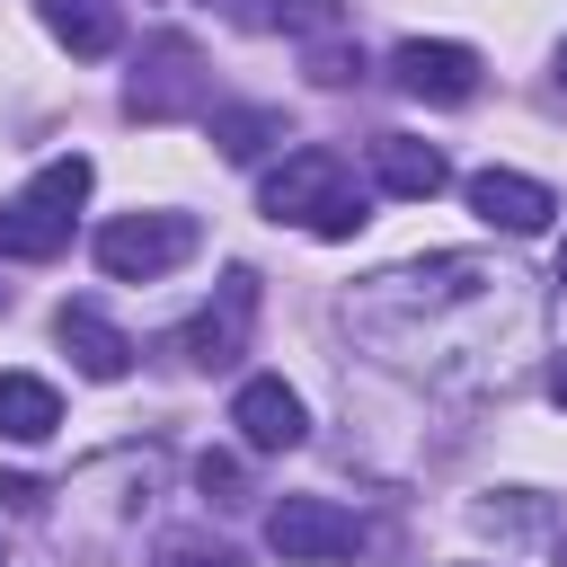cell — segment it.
Listing matches in <instances>:
<instances>
[{"mask_svg":"<svg viewBox=\"0 0 567 567\" xmlns=\"http://www.w3.org/2000/svg\"><path fill=\"white\" fill-rule=\"evenodd\" d=\"M558 80H567V44H558Z\"/></svg>","mask_w":567,"mask_h":567,"instance_id":"d4e9b609","label":"cell"},{"mask_svg":"<svg viewBox=\"0 0 567 567\" xmlns=\"http://www.w3.org/2000/svg\"><path fill=\"white\" fill-rule=\"evenodd\" d=\"M558 292H567V239H558Z\"/></svg>","mask_w":567,"mask_h":567,"instance_id":"cb8c5ba5","label":"cell"},{"mask_svg":"<svg viewBox=\"0 0 567 567\" xmlns=\"http://www.w3.org/2000/svg\"><path fill=\"white\" fill-rule=\"evenodd\" d=\"M53 425H62L53 381H35V372H0V434H9V443H44Z\"/></svg>","mask_w":567,"mask_h":567,"instance_id":"5bb4252c","label":"cell"},{"mask_svg":"<svg viewBox=\"0 0 567 567\" xmlns=\"http://www.w3.org/2000/svg\"><path fill=\"white\" fill-rule=\"evenodd\" d=\"M558 558H567V532H558Z\"/></svg>","mask_w":567,"mask_h":567,"instance_id":"484cf974","label":"cell"},{"mask_svg":"<svg viewBox=\"0 0 567 567\" xmlns=\"http://www.w3.org/2000/svg\"><path fill=\"white\" fill-rule=\"evenodd\" d=\"M213 142H221V159H257L266 142H284V106H230L213 124Z\"/></svg>","mask_w":567,"mask_h":567,"instance_id":"2e32d148","label":"cell"},{"mask_svg":"<svg viewBox=\"0 0 567 567\" xmlns=\"http://www.w3.org/2000/svg\"><path fill=\"white\" fill-rule=\"evenodd\" d=\"M275 27H292V35H337L346 9H337V0H275Z\"/></svg>","mask_w":567,"mask_h":567,"instance_id":"ac0fdd59","label":"cell"},{"mask_svg":"<svg viewBox=\"0 0 567 567\" xmlns=\"http://www.w3.org/2000/svg\"><path fill=\"white\" fill-rule=\"evenodd\" d=\"M549 399H558V408H567V354H558V363H549Z\"/></svg>","mask_w":567,"mask_h":567,"instance_id":"603a6c76","label":"cell"},{"mask_svg":"<svg viewBox=\"0 0 567 567\" xmlns=\"http://www.w3.org/2000/svg\"><path fill=\"white\" fill-rule=\"evenodd\" d=\"M346 195V159L328 151V142H301L284 168H266V186H257V204L275 213V221H319L328 204Z\"/></svg>","mask_w":567,"mask_h":567,"instance_id":"ba28073f","label":"cell"},{"mask_svg":"<svg viewBox=\"0 0 567 567\" xmlns=\"http://www.w3.org/2000/svg\"><path fill=\"white\" fill-rule=\"evenodd\" d=\"M478 53L470 44H452V35H408L399 53H390V80L408 89V97H425V106H470L478 97Z\"/></svg>","mask_w":567,"mask_h":567,"instance_id":"52a82bcc","label":"cell"},{"mask_svg":"<svg viewBox=\"0 0 567 567\" xmlns=\"http://www.w3.org/2000/svg\"><path fill=\"white\" fill-rule=\"evenodd\" d=\"M89 248H97V266L115 284H159L204 248V230H195V213H115Z\"/></svg>","mask_w":567,"mask_h":567,"instance_id":"277c9868","label":"cell"},{"mask_svg":"<svg viewBox=\"0 0 567 567\" xmlns=\"http://www.w3.org/2000/svg\"><path fill=\"white\" fill-rule=\"evenodd\" d=\"M248 328H257V275H248V266H230V275H221V292L177 328V354H186V363H204V372H221V363H239V354H248Z\"/></svg>","mask_w":567,"mask_h":567,"instance_id":"8992f818","label":"cell"},{"mask_svg":"<svg viewBox=\"0 0 567 567\" xmlns=\"http://www.w3.org/2000/svg\"><path fill=\"white\" fill-rule=\"evenodd\" d=\"M470 213H478L487 230H514V239H532V230H549L558 195H549L540 177H523V168H478V177H470Z\"/></svg>","mask_w":567,"mask_h":567,"instance_id":"30bf717a","label":"cell"},{"mask_svg":"<svg viewBox=\"0 0 567 567\" xmlns=\"http://www.w3.org/2000/svg\"><path fill=\"white\" fill-rule=\"evenodd\" d=\"M470 523H478V532H496V540H523V532H558L549 496H532V487H496V496H478V505H470Z\"/></svg>","mask_w":567,"mask_h":567,"instance_id":"9a60e30c","label":"cell"},{"mask_svg":"<svg viewBox=\"0 0 567 567\" xmlns=\"http://www.w3.org/2000/svg\"><path fill=\"white\" fill-rule=\"evenodd\" d=\"M354 540H363V523H354L337 496H284V505H266V549H275L284 567L354 558Z\"/></svg>","mask_w":567,"mask_h":567,"instance_id":"5b68a950","label":"cell"},{"mask_svg":"<svg viewBox=\"0 0 567 567\" xmlns=\"http://www.w3.org/2000/svg\"><path fill=\"white\" fill-rule=\"evenodd\" d=\"M151 567H248L230 540H159V558Z\"/></svg>","mask_w":567,"mask_h":567,"instance_id":"d6986e66","label":"cell"},{"mask_svg":"<svg viewBox=\"0 0 567 567\" xmlns=\"http://www.w3.org/2000/svg\"><path fill=\"white\" fill-rule=\"evenodd\" d=\"M452 319H532L523 275H514L505 257L452 248V257L390 266V275H372L363 292H346V328H354L363 346H381L390 363H416V372H461Z\"/></svg>","mask_w":567,"mask_h":567,"instance_id":"6da1fadb","label":"cell"},{"mask_svg":"<svg viewBox=\"0 0 567 567\" xmlns=\"http://www.w3.org/2000/svg\"><path fill=\"white\" fill-rule=\"evenodd\" d=\"M213 106V71H204V53H195V35H151L142 44V62H133V89H124V115H142V124H177V115H204Z\"/></svg>","mask_w":567,"mask_h":567,"instance_id":"3957f363","label":"cell"},{"mask_svg":"<svg viewBox=\"0 0 567 567\" xmlns=\"http://www.w3.org/2000/svg\"><path fill=\"white\" fill-rule=\"evenodd\" d=\"M363 221H372V213H363V195H354V186H346V195H337V204H328V213H319V221H310V230H319V239H354V230H363Z\"/></svg>","mask_w":567,"mask_h":567,"instance_id":"ffe728a7","label":"cell"},{"mask_svg":"<svg viewBox=\"0 0 567 567\" xmlns=\"http://www.w3.org/2000/svg\"><path fill=\"white\" fill-rule=\"evenodd\" d=\"M372 186H381V195H399V204H425V195H443V186H452V168H443V151H434V142L381 133V142H372Z\"/></svg>","mask_w":567,"mask_h":567,"instance_id":"7c38bea8","label":"cell"},{"mask_svg":"<svg viewBox=\"0 0 567 567\" xmlns=\"http://www.w3.org/2000/svg\"><path fill=\"white\" fill-rule=\"evenodd\" d=\"M230 425H239V443H248V452H292V443L310 434V408H301V390H292V381L257 372V381H239V390H230Z\"/></svg>","mask_w":567,"mask_h":567,"instance_id":"9c48e42d","label":"cell"},{"mask_svg":"<svg viewBox=\"0 0 567 567\" xmlns=\"http://www.w3.org/2000/svg\"><path fill=\"white\" fill-rule=\"evenodd\" d=\"M213 18H230V27H275V0H204Z\"/></svg>","mask_w":567,"mask_h":567,"instance_id":"7402d4cb","label":"cell"},{"mask_svg":"<svg viewBox=\"0 0 567 567\" xmlns=\"http://www.w3.org/2000/svg\"><path fill=\"white\" fill-rule=\"evenodd\" d=\"M310 71H319L328 89H346V80L363 71V53H337V44H319V53H310Z\"/></svg>","mask_w":567,"mask_h":567,"instance_id":"44dd1931","label":"cell"},{"mask_svg":"<svg viewBox=\"0 0 567 567\" xmlns=\"http://www.w3.org/2000/svg\"><path fill=\"white\" fill-rule=\"evenodd\" d=\"M195 487H204L213 505H248V478H239L230 452H204V461H195Z\"/></svg>","mask_w":567,"mask_h":567,"instance_id":"e0dca14e","label":"cell"},{"mask_svg":"<svg viewBox=\"0 0 567 567\" xmlns=\"http://www.w3.org/2000/svg\"><path fill=\"white\" fill-rule=\"evenodd\" d=\"M35 18H44V27H53V44H62V53H80V62H106V53L124 44L115 0H35Z\"/></svg>","mask_w":567,"mask_h":567,"instance_id":"4fadbf2b","label":"cell"},{"mask_svg":"<svg viewBox=\"0 0 567 567\" xmlns=\"http://www.w3.org/2000/svg\"><path fill=\"white\" fill-rule=\"evenodd\" d=\"M53 337L71 346V363H80L89 381H124V372H133V337H124L97 301H62V310H53Z\"/></svg>","mask_w":567,"mask_h":567,"instance_id":"8fae6325","label":"cell"},{"mask_svg":"<svg viewBox=\"0 0 567 567\" xmlns=\"http://www.w3.org/2000/svg\"><path fill=\"white\" fill-rule=\"evenodd\" d=\"M89 159L80 151H62V159H44L9 204H0V257H27V266H44V257H62L71 248V221H80V204H89Z\"/></svg>","mask_w":567,"mask_h":567,"instance_id":"7a4b0ae2","label":"cell"}]
</instances>
